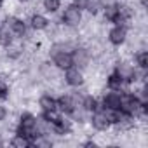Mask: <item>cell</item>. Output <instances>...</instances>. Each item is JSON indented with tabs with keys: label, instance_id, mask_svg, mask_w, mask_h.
<instances>
[{
	"label": "cell",
	"instance_id": "ffe728a7",
	"mask_svg": "<svg viewBox=\"0 0 148 148\" xmlns=\"http://www.w3.org/2000/svg\"><path fill=\"white\" fill-rule=\"evenodd\" d=\"M82 106H84L86 112H96L98 110V101L92 96H86L84 101H82Z\"/></svg>",
	"mask_w": 148,
	"mask_h": 148
},
{
	"label": "cell",
	"instance_id": "2e32d148",
	"mask_svg": "<svg viewBox=\"0 0 148 148\" xmlns=\"http://www.w3.org/2000/svg\"><path fill=\"white\" fill-rule=\"evenodd\" d=\"M105 18H106L108 21H112V23H117V25H120V21H119V11H117V4H112V5H106V7H105Z\"/></svg>",
	"mask_w": 148,
	"mask_h": 148
},
{
	"label": "cell",
	"instance_id": "ba28073f",
	"mask_svg": "<svg viewBox=\"0 0 148 148\" xmlns=\"http://www.w3.org/2000/svg\"><path fill=\"white\" fill-rule=\"evenodd\" d=\"M56 103H58V110H61L63 113H68V115H71V112L75 110V106L79 105L77 99L73 96H70V94L61 96L59 99H56Z\"/></svg>",
	"mask_w": 148,
	"mask_h": 148
},
{
	"label": "cell",
	"instance_id": "277c9868",
	"mask_svg": "<svg viewBox=\"0 0 148 148\" xmlns=\"http://www.w3.org/2000/svg\"><path fill=\"white\" fill-rule=\"evenodd\" d=\"M115 75L125 84V82H134L136 77H138V73H136L134 66H131L129 63H119L115 66Z\"/></svg>",
	"mask_w": 148,
	"mask_h": 148
},
{
	"label": "cell",
	"instance_id": "d4e9b609",
	"mask_svg": "<svg viewBox=\"0 0 148 148\" xmlns=\"http://www.w3.org/2000/svg\"><path fill=\"white\" fill-rule=\"evenodd\" d=\"M7 96H9V87H7V84L0 82V99H5Z\"/></svg>",
	"mask_w": 148,
	"mask_h": 148
},
{
	"label": "cell",
	"instance_id": "4fadbf2b",
	"mask_svg": "<svg viewBox=\"0 0 148 148\" xmlns=\"http://www.w3.org/2000/svg\"><path fill=\"white\" fill-rule=\"evenodd\" d=\"M30 25H32L33 30H45L47 25H49V21H47V18H44L40 14H33L32 19H30Z\"/></svg>",
	"mask_w": 148,
	"mask_h": 148
},
{
	"label": "cell",
	"instance_id": "5b68a950",
	"mask_svg": "<svg viewBox=\"0 0 148 148\" xmlns=\"http://www.w3.org/2000/svg\"><path fill=\"white\" fill-rule=\"evenodd\" d=\"M61 19H63V23L68 25V26H77V25L82 21V11H80L77 5L71 4V5H68V7L64 9Z\"/></svg>",
	"mask_w": 148,
	"mask_h": 148
},
{
	"label": "cell",
	"instance_id": "ac0fdd59",
	"mask_svg": "<svg viewBox=\"0 0 148 148\" xmlns=\"http://www.w3.org/2000/svg\"><path fill=\"white\" fill-rule=\"evenodd\" d=\"M11 42H12V32L4 25L2 28H0V44L5 45V47H9Z\"/></svg>",
	"mask_w": 148,
	"mask_h": 148
},
{
	"label": "cell",
	"instance_id": "484cf974",
	"mask_svg": "<svg viewBox=\"0 0 148 148\" xmlns=\"http://www.w3.org/2000/svg\"><path fill=\"white\" fill-rule=\"evenodd\" d=\"M73 5H77L80 11L87 7V0H73Z\"/></svg>",
	"mask_w": 148,
	"mask_h": 148
},
{
	"label": "cell",
	"instance_id": "30bf717a",
	"mask_svg": "<svg viewBox=\"0 0 148 148\" xmlns=\"http://www.w3.org/2000/svg\"><path fill=\"white\" fill-rule=\"evenodd\" d=\"M5 26L12 32V35L23 37V35L26 33V25H25L21 19H18V18H9V19L5 21Z\"/></svg>",
	"mask_w": 148,
	"mask_h": 148
},
{
	"label": "cell",
	"instance_id": "f1b7e54d",
	"mask_svg": "<svg viewBox=\"0 0 148 148\" xmlns=\"http://www.w3.org/2000/svg\"><path fill=\"white\" fill-rule=\"evenodd\" d=\"M0 5H2V0H0Z\"/></svg>",
	"mask_w": 148,
	"mask_h": 148
},
{
	"label": "cell",
	"instance_id": "9c48e42d",
	"mask_svg": "<svg viewBox=\"0 0 148 148\" xmlns=\"http://www.w3.org/2000/svg\"><path fill=\"white\" fill-rule=\"evenodd\" d=\"M71 63H73V66H77V68H86L89 64V52L86 49H73Z\"/></svg>",
	"mask_w": 148,
	"mask_h": 148
},
{
	"label": "cell",
	"instance_id": "7402d4cb",
	"mask_svg": "<svg viewBox=\"0 0 148 148\" xmlns=\"http://www.w3.org/2000/svg\"><path fill=\"white\" fill-rule=\"evenodd\" d=\"M136 63L141 70H146L148 68V52L146 51H141L138 56H136Z\"/></svg>",
	"mask_w": 148,
	"mask_h": 148
},
{
	"label": "cell",
	"instance_id": "6da1fadb",
	"mask_svg": "<svg viewBox=\"0 0 148 148\" xmlns=\"http://www.w3.org/2000/svg\"><path fill=\"white\" fill-rule=\"evenodd\" d=\"M120 112L131 117H139L146 113V103H143L136 94H124L120 99Z\"/></svg>",
	"mask_w": 148,
	"mask_h": 148
},
{
	"label": "cell",
	"instance_id": "7c38bea8",
	"mask_svg": "<svg viewBox=\"0 0 148 148\" xmlns=\"http://www.w3.org/2000/svg\"><path fill=\"white\" fill-rule=\"evenodd\" d=\"M91 122H92V127H96L98 131H106V129L112 125V124L108 122V119H106V115H105L103 112H96V113L92 115Z\"/></svg>",
	"mask_w": 148,
	"mask_h": 148
},
{
	"label": "cell",
	"instance_id": "8fae6325",
	"mask_svg": "<svg viewBox=\"0 0 148 148\" xmlns=\"http://www.w3.org/2000/svg\"><path fill=\"white\" fill-rule=\"evenodd\" d=\"M120 99H122V94H119V91H112V92L105 94V98H103V105H105V108L120 110Z\"/></svg>",
	"mask_w": 148,
	"mask_h": 148
},
{
	"label": "cell",
	"instance_id": "4316f807",
	"mask_svg": "<svg viewBox=\"0 0 148 148\" xmlns=\"http://www.w3.org/2000/svg\"><path fill=\"white\" fill-rule=\"evenodd\" d=\"M5 117H7V110H5V106L0 105V120H4Z\"/></svg>",
	"mask_w": 148,
	"mask_h": 148
},
{
	"label": "cell",
	"instance_id": "83f0119b",
	"mask_svg": "<svg viewBox=\"0 0 148 148\" xmlns=\"http://www.w3.org/2000/svg\"><path fill=\"white\" fill-rule=\"evenodd\" d=\"M141 5H143V7H146V0H141Z\"/></svg>",
	"mask_w": 148,
	"mask_h": 148
},
{
	"label": "cell",
	"instance_id": "f546056e",
	"mask_svg": "<svg viewBox=\"0 0 148 148\" xmlns=\"http://www.w3.org/2000/svg\"><path fill=\"white\" fill-rule=\"evenodd\" d=\"M21 2H26V0H21Z\"/></svg>",
	"mask_w": 148,
	"mask_h": 148
},
{
	"label": "cell",
	"instance_id": "cb8c5ba5",
	"mask_svg": "<svg viewBox=\"0 0 148 148\" xmlns=\"http://www.w3.org/2000/svg\"><path fill=\"white\" fill-rule=\"evenodd\" d=\"M89 12L96 14L99 9H101V0H87V7H86Z\"/></svg>",
	"mask_w": 148,
	"mask_h": 148
},
{
	"label": "cell",
	"instance_id": "8992f818",
	"mask_svg": "<svg viewBox=\"0 0 148 148\" xmlns=\"http://www.w3.org/2000/svg\"><path fill=\"white\" fill-rule=\"evenodd\" d=\"M64 80H66V84L71 86V87H80V86L84 84V75H82L80 68H77V66H70V68H66Z\"/></svg>",
	"mask_w": 148,
	"mask_h": 148
},
{
	"label": "cell",
	"instance_id": "3957f363",
	"mask_svg": "<svg viewBox=\"0 0 148 148\" xmlns=\"http://www.w3.org/2000/svg\"><path fill=\"white\" fill-rule=\"evenodd\" d=\"M52 61H54V64H56L58 68H61V70H66V68L73 66V63H71V54H70L68 51H64V49H59L58 45L52 49Z\"/></svg>",
	"mask_w": 148,
	"mask_h": 148
},
{
	"label": "cell",
	"instance_id": "d6986e66",
	"mask_svg": "<svg viewBox=\"0 0 148 148\" xmlns=\"http://www.w3.org/2000/svg\"><path fill=\"white\" fill-rule=\"evenodd\" d=\"M11 145H12V146H16V148H28V146L32 145V139H28V138H25V136L18 134V136H14V138H12Z\"/></svg>",
	"mask_w": 148,
	"mask_h": 148
},
{
	"label": "cell",
	"instance_id": "603a6c76",
	"mask_svg": "<svg viewBox=\"0 0 148 148\" xmlns=\"http://www.w3.org/2000/svg\"><path fill=\"white\" fill-rule=\"evenodd\" d=\"M61 5V0H44V7L49 12H56Z\"/></svg>",
	"mask_w": 148,
	"mask_h": 148
},
{
	"label": "cell",
	"instance_id": "7a4b0ae2",
	"mask_svg": "<svg viewBox=\"0 0 148 148\" xmlns=\"http://www.w3.org/2000/svg\"><path fill=\"white\" fill-rule=\"evenodd\" d=\"M35 122H37V117H33L32 113L21 115V119H19V127H18V134H21V136H25V138H28V139L37 138L38 132H37Z\"/></svg>",
	"mask_w": 148,
	"mask_h": 148
},
{
	"label": "cell",
	"instance_id": "e0dca14e",
	"mask_svg": "<svg viewBox=\"0 0 148 148\" xmlns=\"http://www.w3.org/2000/svg\"><path fill=\"white\" fill-rule=\"evenodd\" d=\"M117 11H119V21H120V23H124V21L131 19V16H132V11H131V7H129V5L117 4Z\"/></svg>",
	"mask_w": 148,
	"mask_h": 148
},
{
	"label": "cell",
	"instance_id": "9a60e30c",
	"mask_svg": "<svg viewBox=\"0 0 148 148\" xmlns=\"http://www.w3.org/2000/svg\"><path fill=\"white\" fill-rule=\"evenodd\" d=\"M38 105L42 106V110H44V112L58 110V103H56V99H54L52 96H42V98H40V101H38Z\"/></svg>",
	"mask_w": 148,
	"mask_h": 148
},
{
	"label": "cell",
	"instance_id": "44dd1931",
	"mask_svg": "<svg viewBox=\"0 0 148 148\" xmlns=\"http://www.w3.org/2000/svg\"><path fill=\"white\" fill-rule=\"evenodd\" d=\"M108 87L112 89V91H120L122 87H124V82L115 75V73H113V75H110L108 77Z\"/></svg>",
	"mask_w": 148,
	"mask_h": 148
},
{
	"label": "cell",
	"instance_id": "52a82bcc",
	"mask_svg": "<svg viewBox=\"0 0 148 148\" xmlns=\"http://www.w3.org/2000/svg\"><path fill=\"white\" fill-rule=\"evenodd\" d=\"M125 37H127V28H125L124 25H115V26L110 30V33H108V38H110V42H112L113 45L124 44V42H125Z\"/></svg>",
	"mask_w": 148,
	"mask_h": 148
},
{
	"label": "cell",
	"instance_id": "5bb4252c",
	"mask_svg": "<svg viewBox=\"0 0 148 148\" xmlns=\"http://www.w3.org/2000/svg\"><path fill=\"white\" fill-rule=\"evenodd\" d=\"M52 131H56L58 134H66L71 131V122L66 119H59L56 124H52Z\"/></svg>",
	"mask_w": 148,
	"mask_h": 148
}]
</instances>
